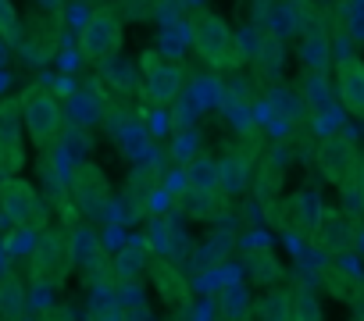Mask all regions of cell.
I'll return each mask as SVG.
<instances>
[{
	"label": "cell",
	"instance_id": "6da1fadb",
	"mask_svg": "<svg viewBox=\"0 0 364 321\" xmlns=\"http://www.w3.org/2000/svg\"><path fill=\"white\" fill-rule=\"evenodd\" d=\"M18 107H22V121H26V136L33 139V146H47L50 139L61 136L65 129V107L61 100L43 89V86H33L18 97Z\"/></svg>",
	"mask_w": 364,
	"mask_h": 321
},
{
	"label": "cell",
	"instance_id": "7a4b0ae2",
	"mask_svg": "<svg viewBox=\"0 0 364 321\" xmlns=\"http://www.w3.org/2000/svg\"><path fill=\"white\" fill-rule=\"evenodd\" d=\"M139 72H143L139 93L154 107H164V104L178 100V93L186 89V68H182L178 61H171V58H164V54H157V50H146L139 58Z\"/></svg>",
	"mask_w": 364,
	"mask_h": 321
},
{
	"label": "cell",
	"instance_id": "3957f363",
	"mask_svg": "<svg viewBox=\"0 0 364 321\" xmlns=\"http://www.w3.org/2000/svg\"><path fill=\"white\" fill-rule=\"evenodd\" d=\"M122 43H125V29H122V18L111 8H97L86 18V26L79 29V54L90 65L114 61L122 54Z\"/></svg>",
	"mask_w": 364,
	"mask_h": 321
},
{
	"label": "cell",
	"instance_id": "277c9868",
	"mask_svg": "<svg viewBox=\"0 0 364 321\" xmlns=\"http://www.w3.org/2000/svg\"><path fill=\"white\" fill-rule=\"evenodd\" d=\"M190 43L208 68H229L236 58V36H232L229 22L211 11H200L190 22Z\"/></svg>",
	"mask_w": 364,
	"mask_h": 321
},
{
	"label": "cell",
	"instance_id": "5b68a950",
	"mask_svg": "<svg viewBox=\"0 0 364 321\" xmlns=\"http://www.w3.org/2000/svg\"><path fill=\"white\" fill-rule=\"evenodd\" d=\"M0 211L18 229H43L47 225V207H43L40 193L18 175H8L0 183Z\"/></svg>",
	"mask_w": 364,
	"mask_h": 321
},
{
	"label": "cell",
	"instance_id": "8992f818",
	"mask_svg": "<svg viewBox=\"0 0 364 321\" xmlns=\"http://www.w3.org/2000/svg\"><path fill=\"white\" fill-rule=\"evenodd\" d=\"M357 165H360V153H357L350 136L336 132V136L321 139V146H318V172L325 175V183L343 190L346 183L357 179Z\"/></svg>",
	"mask_w": 364,
	"mask_h": 321
},
{
	"label": "cell",
	"instance_id": "52a82bcc",
	"mask_svg": "<svg viewBox=\"0 0 364 321\" xmlns=\"http://www.w3.org/2000/svg\"><path fill=\"white\" fill-rule=\"evenodd\" d=\"M26 121H22V107L18 100H4L0 104V172L15 175L22 168V157H26Z\"/></svg>",
	"mask_w": 364,
	"mask_h": 321
},
{
	"label": "cell",
	"instance_id": "ba28073f",
	"mask_svg": "<svg viewBox=\"0 0 364 321\" xmlns=\"http://www.w3.org/2000/svg\"><path fill=\"white\" fill-rule=\"evenodd\" d=\"M332 89H336L339 104L350 114L364 118V58H357V54L336 58V65H332Z\"/></svg>",
	"mask_w": 364,
	"mask_h": 321
},
{
	"label": "cell",
	"instance_id": "9c48e42d",
	"mask_svg": "<svg viewBox=\"0 0 364 321\" xmlns=\"http://www.w3.org/2000/svg\"><path fill=\"white\" fill-rule=\"evenodd\" d=\"M29 257H33L36 278H58V261H72V250H68V239L61 232H43Z\"/></svg>",
	"mask_w": 364,
	"mask_h": 321
},
{
	"label": "cell",
	"instance_id": "30bf717a",
	"mask_svg": "<svg viewBox=\"0 0 364 321\" xmlns=\"http://www.w3.org/2000/svg\"><path fill=\"white\" fill-rule=\"evenodd\" d=\"M150 278L157 282V293H161L164 303H171V307L190 303V285H186V278H182V271L171 268L168 261H154V264H150Z\"/></svg>",
	"mask_w": 364,
	"mask_h": 321
},
{
	"label": "cell",
	"instance_id": "8fae6325",
	"mask_svg": "<svg viewBox=\"0 0 364 321\" xmlns=\"http://www.w3.org/2000/svg\"><path fill=\"white\" fill-rule=\"evenodd\" d=\"M218 314H222V321H250V314H254L250 289L243 282H225L218 289Z\"/></svg>",
	"mask_w": 364,
	"mask_h": 321
},
{
	"label": "cell",
	"instance_id": "7c38bea8",
	"mask_svg": "<svg viewBox=\"0 0 364 321\" xmlns=\"http://www.w3.org/2000/svg\"><path fill=\"white\" fill-rule=\"evenodd\" d=\"M318 222H321V204H318V197L314 193H296V197H289V229L293 232H314L318 229Z\"/></svg>",
	"mask_w": 364,
	"mask_h": 321
},
{
	"label": "cell",
	"instance_id": "4fadbf2b",
	"mask_svg": "<svg viewBox=\"0 0 364 321\" xmlns=\"http://www.w3.org/2000/svg\"><path fill=\"white\" fill-rule=\"evenodd\" d=\"M26 317V285L18 275L0 278V321H22Z\"/></svg>",
	"mask_w": 364,
	"mask_h": 321
},
{
	"label": "cell",
	"instance_id": "5bb4252c",
	"mask_svg": "<svg viewBox=\"0 0 364 321\" xmlns=\"http://www.w3.org/2000/svg\"><path fill=\"white\" fill-rule=\"evenodd\" d=\"M311 239H314L318 250L339 254V250L350 243V229L339 222V214H321V222H318V229L311 232Z\"/></svg>",
	"mask_w": 364,
	"mask_h": 321
},
{
	"label": "cell",
	"instance_id": "9a60e30c",
	"mask_svg": "<svg viewBox=\"0 0 364 321\" xmlns=\"http://www.w3.org/2000/svg\"><path fill=\"white\" fill-rule=\"evenodd\" d=\"M250 317H257V321H293V310H289V293H282V289H272L257 307H254V314Z\"/></svg>",
	"mask_w": 364,
	"mask_h": 321
},
{
	"label": "cell",
	"instance_id": "2e32d148",
	"mask_svg": "<svg viewBox=\"0 0 364 321\" xmlns=\"http://www.w3.org/2000/svg\"><path fill=\"white\" fill-rule=\"evenodd\" d=\"M289 310H293V321H321V303L311 289H296L289 296Z\"/></svg>",
	"mask_w": 364,
	"mask_h": 321
},
{
	"label": "cell",
	"instance_id": "e0dca14e",
	"mask_svg": "<svg viewBox=\"0 0 364 321\" xmlns=\"http://www.w3.org/2000/svg\"><path fill=\"white\" fill-rule=\"evenodd\" d=\"M325 278L332 282L328 289H332L339 300H357V296H360V278H357V275L339 271V268H328V271H325Z\"/></svg>",
	"mask_w": 364,
	"mask_h": 321
},
{
	"label": "cell",
	"instance_id": "ac0fdd59",
	"mask_svg": "<svg viewBox=\"0 0 364 321\" xmlns=\"http://www.w3.org/2000/svg\"><path fill=\"white\" fill-rule=\"evenodd\" d=\"M304 61H307L311 68H321V65L328 61V40L311 33V36L304 40Z\"/></svg>",
	"mask_w": 364,
	"mask_h": 321
},
{
	"label": "cell",
	"instance_id": "d6986e66",
	"mask_svg": "<svg viewBox=\"0 0 364 321\" xmlns=\"http://www.w3.org/2000/svg\"><path fill=\"white\" fill-rule=\"evenodd\" d=\"M33 246H36V239H33V229H15V239H8V257H29L33 254Z\"/></svg>",
	"mask_w": 364,
	"mask_h": 321
},
{
	"label": "cell",
	"instance_id": "ffe728a7",
	"mask_svg": "<svg viewBox=\"0 0 364 321\" xmlns=\"http://www.w3.org/2000/svg\"><path fill=\"white\" fill-rule=\"evenodd\" d=\"M0 36H8V40L18 36V11L11 0H0Z\"/></svg>",
	"mask_w": 364,
	"mask_h": 321
},
{
	"label": "cell",
	"instance_id": "44dd1931",
	"mask_svg": "<svg viewBox=\"0 0 364 321\" xmlns=\"http://www.w3.org/2000/svg\"><path fill=\"white\" fill-rule=\"evenodd\" d=\"M346 29L357 43H364V0H353L350 11H346Z\"/></svg>",
	"mask_w": 364,
	"mask_h": 321
},
{
	"label": "cell",
	"instance_id": "7402d4cb",
	"mask_svg": "<svg viewBox=\"0 0 364 321\" xmlns=\"http://www.w3.org/2000/svg\"><path fill=\"white\" fill-rule=\"evenodd\" d=\"M357 190H360V200H364V153H360V165H357Z\"/></svg>",
	"mask_w": 364,
	"mask_h": 321
},
{
	"label": "cell",
	"instance_id": "603a6c76",
	"mask_svg": "<svg viewBox=\"0 0 364 321\" xmlns=\"http://www.w3.org/2000/svg\"><path fill=\"white\" fill-rule=\"evenodd\" d=\"M350 321H364V317H350Z\"/></svg>",
	"mask_w": 364,
	"mask_h": 321
}]
</instances>
